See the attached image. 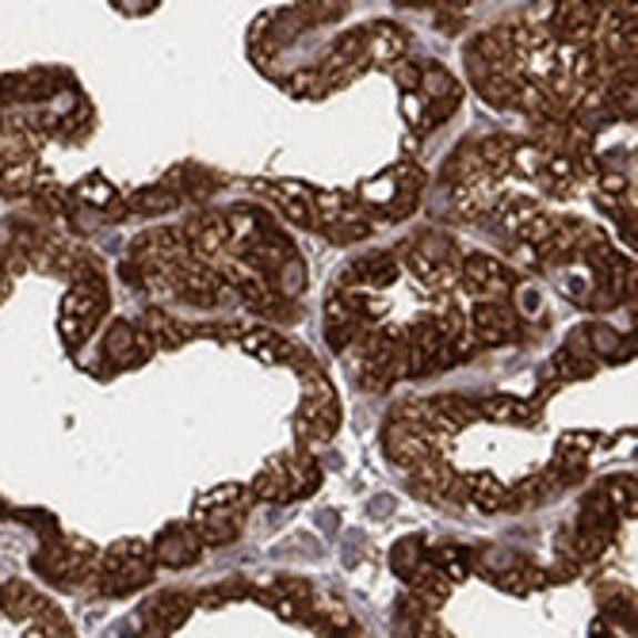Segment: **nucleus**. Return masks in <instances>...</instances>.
I'll return each instance as SVG.
<instances>
[{
    "instance_id": "nucleus-48",
    "label": "nucleus",
    "mask_w": 638,
    "mask_h": 638,
    "mask_svg": "<svg viewBox=\"0 0 638 638\" xmlns=\"http://www.w3.org/2000/svg\"><path fill=\"white\" fill-rule=\"evenodd\" d=\"M8 295H12V275H8L4 269H0V303H4Z\"/></svg>"
},
{
    "instance_id": "nucleus-36",
    "label": "nucleus",
    "mask_w": 638,
    "mask_h": 638,
    "mask_svg": "<svg viewBox=\"0 0 638 638\" xmlns=\"http://www.w3.org/2000/svg\"><path fill=\"white\" fill-rule=\"evenodd\" d=\"M222 184V176H214L211 169H200V165H180L176 172H169V188L180 195H188V200H211L214 188Z\"/></svg>"
},
{
    "instance_id": "nucleus-4",
    "label": "nucleus",
    "mask_w": 638,
    "mask_h": 638,
    "mask_svg": "<svg viewBox=\"0 0 638 638\" xmlns=\"http://www.w3.org/2000/svg\"><path fill=\"white\" fill-rule=\"evenodd\" d=\"M108 314V280H103L100 264L89 261L81 272H77L73 287L62 298V314H58V333H62L65 344H84L92 336V330L103 322Z\"/></svg>"
},
{
    "instance_id": "nucleus-27",
    "label": "nucleus",
    "mask_w": 638,
    "mask_h": 638,
    "mask_svg": "<svg viewBox=\"0 0 638 638\" xmlns=\"http://www.w3.org/2000/svg\"><path fill=\"white\" fill-rule=\"evenodd\" d=\"M195 600L188 597V593H158V597H150L142 605V611H138V624H150L158 627V631H172V627H180L188 616H192Z\"/></svg>"
},
{
    "instance_id": "nucleus-19",
    "label": "nucleus",
    "mask_w": 638,
    "mask_h": 638,
    "mask_svg": "<svg viewBox=\"0 0 638 638\" xmlns=\"http://www.w3.org/2000/svg\"><path fill=\"white\" fill-rule=\"evenodd\" d=\"M474 325V341L486 344V348H497V344H508L520 336V310L513 303H478L470 314Z\"/></svg>"
},
{
    "instance_id": "nucleus-15",
    "label": "nucleus",
    "mask_w": 638,
    "mask_h": 638,
    "mask_svg": "<svg viewBox=\"0 0 638 638\" xmlns=\"http://www.w3.org/2000/svg\"><path fill=\"white\" fill-rule=\"evenodd\" d=\"M153 344L145 341L142 330H134L131 322H111L108 333H103V344H100V364L108 371H131V367H142L150 359Z\"/></svg>"
},
{
    "instance_id": "nucleus-10",
    "label": "nucleus",
    "mask_w": 638,
    "mask_h": 638,
    "mask_svg": "<svg viewBox=\"0 0 638 638\" xmlns=\"http://www.w3.org/2000/svg\"><path fill=\"white\" fill-rule=\"evenodd\" d=\"M153 566L158 563H153L150 543L123 539L97 563V577H92V585L108 593V597H126V593H134V589H142V585L153 581Z\"/></svg>"
},
{
    "instance_id": "nucleus-41",
    "label": "nucleus",
    "mask_w": 638,
    "mask_h": 638,
    "mask_svg": "<svg viewBox=\"0 0 638 638\" xmlns=\"http://www.w3.org/2000/svg\"><path fill=\"white\" fill-rule=\"evenodd\" d=\"M176 192H172L169 184H158V188H142V192H131L123 200L126 214H145V219H153V214H169L172 206H176Z\"/></svg>"
},
{
    "instance_id": "nucleus-42",
    "label": "nucleus",
    "mask_w": 638,
    "mask_h": 638,
    "mask_svg": "<svg viewBox=\"0 0 638 638\" xmlns=\"http://www.w3.org/2000/svg\"><path fill=\"white\" fill-rule=\"evenodd\" d=\"M425 555H428V547H425V539H417V536H405L398 539L391 547V570L402 577V581H409L413 574L425 566Z\"/></svg>"
},
{
    "instance_id": "nucleus-26",
    "label": "nucleus",
    "mask_w": 638,
    "mask_h": 638,
    "mask_svg": "<svg viewBox=\"0 0 638 638\" xmlns=\"http://www.w3.org/2000/svg\"><path fill=\"white\" fill-rule=\"evenodd\" d=\"M497 200H502V192H497L494 176H478V180H467V184L452 188L455 214H459V219H467V222H478V219H486V214H494Z\"/></svg>"
},
{
    "instance_id": "nucleus-1",
    "label": "nucleus",
    "mask_w": 638,
    "mask_h": 638,
    "mask_svg": "<svg viewBox=\"0 0 638 638\" xmlns=\"http://www.w3.org/2000/svg\"><path fill=\"white\" fill-rule=\"evenodd\" d=\"M291 364L298 367V378H303V402H298V413H295V436H298V447L310 452V447L330 444L333 439L336 425H341V402H336L333 383L322 375L317 359L298 348V344H295Z\"/></svg>"
},
{
    "instance_id": "nucleus-9",
    "label": "nucleus",
    "mask_w": 638,
    "mask_h": 638,
    "mask_svg": "<svg viewBox=\"0 0 638 638\" xmlns=\"http://www.w3.org/2000/svg\"><path fill=\"white\" fill-rule=\"evenodd\" d=\"M97 547L89 539H77V536H58L50 547L39 550L34 558V570L47 577L50 585L65 593H81L84 585L97 577Z\"/></svg>"
},
{
    "instance_id": "nucleus-3",
    "label": "nucleus",
    "mask_w": 638,
    "mask_h": 638,
    "mask_svg": "<svg viewBox=\"0 0 638 638\" xmlns=\"http://www.w3.org/2000/svg\"><path fill=\"white\" fill-rule=\"evenodd\" d=\"M356 378L371 394H383L394 386V378L409 375V348H405L402 330H367L356 341Z\"/></svg>"
},
{
    "instance_id": "nucleus-24",
    "label": "nucleus",
    "mask_w": 638,
    "mask_h": 638,
    "mask_svg": "<svg viewBox=\"0 0 638 638\" xmlns=\"http://www.w3.org/2000/svg\"><path fill=\"white\" fill-rule=\"evenodd\" d=\"M269 200L280 206L283 219L295 222L303 230H317L314 219V192L306 184H291V180H269V184H256Z\"/></svg>"
},
{
    "instance_id": "nucleus-35",
    "label": "nucleus",
    "mask_w": 638,
    "mask_h": 638,
    "mask_svg": "<svg viewBox=\"0 0 638 638\" xmlns=\"http://www.w3.org/2000/svg\"><path fill=\"white\" fill-rule=\"evenodd\" d=\"M478 413L486 421H497V425H528V421L539 417V409L524 398H513V394H489L486 402H474Z\"/></svg>"
},
{
    "instance_id": "nucleus-22",
    "label": "nucleus",
    "mask_w": 638,
    "mask_h": 638,
    "mask_svg": "<svg viewBox=\"0 0 638 638\" xmlns=\"http://www.w3.org/2000/svg\"><path fill=\"white\" fill-rule=\"evenodd\" d=\"M150 550H153V563L172 566V570H184V566L200 563L203 543L192 531V524H169V528L150 543Z\"/></svg>"
},
{
    "instance_id": "nucleus-34",
    "label": "nucleus",
    "mask_w": 638,
    "mask_h": 638,
    "mask_svg": "<svg viewBox=\"0 0 638 638\" xmlns=\"http://www.w3.org/2000/svg\"><path fill=\"white\" fill-rule=\"evenodd\" d=\"M463 497H467L478 513H502L508 489L497 474L482 470V474H467V478H463Z\"/></svg>"
},
{
    "instance_id": "nucleus-29",
    "label": "nucleus",
    "mask_w": 638,
    "mask_h": 638,
    "mask_svg": "<svg viewBox=\"0 0 638 638\" xmlns=\"http://www.w3.org/2000/svg\"><path fill=\"white\" fill-rule=\"evenodd\" d=\"M555 494H563V486H558L555 478H550V470L543 467L536 474H528V478H520L513 489H508L505 497V508H513V513H528V508H539L547 505Z\"/></svg>"
},
{
    "instance_id": "nucleus-38",
    "label": "nucleus",
    "mask_w": 638,
    "mask_h": 638,
    "mask_svg": "<svg viewBox=\"0 0 638 638\" xmlns=\"http://www.w3.org/2000/svg\"><path fill=\"white\" fill-rule=\"evenodd\" d=\"M428 563H433V570L444 577L447 585H459L463 577L474 570V550L455 547V543H444V547L428 550Z\"/></svg>"
},
{
    "instance_id": "nucleus-12",
    "label": "nucleus",
    "mask_w": 638,
    "mask_h": 638,
    "mask_svg": "<svg viewBox=\"0 0 638 638\" xmlns=\"http://www.w3.org/2000/svg\"><path fill=\"white\" fill-rule=\"evenodd\" d=\"M383 447H386V455L398 463V467L413 470L417 463H425V459H433V455L444 452L447 439H439V436L428 433V428L413 425L409 417L394 413V417L386 421V428H383Z\"/></svg>"
},
{
    "instance_id": "nucleus-11",
    "label": "nucleus",
    "mask_w": 638,
    "mask_h": 638,
    "mask_svg": "<svg viewBox=\"0 0 638 638\" xmlns=\"http://www.w3.org/2000/svg\"><path fill=\"white\" fill-rule=\"evenodd\" d=\"M474 570L486 577V581H494L497 589H513V593H531L550 581V574H543L536 563H528V558L508 547L474 550Z\"/></svg>"
},
{
    "instance_id": "nucleus-49",
    "label": "nucleus",
    "mask_w": 638,
    "mask_h": 638,
    "mask_svg": "<svg viewBox=\"0 0 638 638\" xmlns=\"http://www.w3.org/2000/svg\"><path fill=\"white\" fill-rule=\"evenodd\" d=\"M593 638H616V635L608 631V624H597V627H593Z\"/></svg>"
},
{
    "instance_id": "nucleus-7",
    "label": "nucleus",
    "mask_w": 638,
    "mask_h": 638,
    "mask_svg": "<svg viewBox=\"0 0 638 638\" xmlns=\"http://www.w3.org/2000/svg\"><path fill=\"white\" fill-rule=\"evenodd\" d=\"M425 192V169L417 161H398L394 169L371 176L367 184H359V206L378 211L386 219H409Z\"/></svg>"
},
{
    "instance_id": "nucleus-23",
    "label": "nucleus",
    "mask_w": 638,
    "mask_h": 638,
    "mask_svg": "<svg viewBox=\"0 0 638 638\" xmlns=\"http://www.w3.org/2000/svg\"><path fill=\"white\" fill-rule=\"evenodd\" d=\"M413 489H417L421 497H428V502H463V478L452 470V463L439 459V455H433V459L417 463L409 474Z\"/></svg>"
},
{
    "instance_id": "nucleus-31",
    "label": "nucleus",
    "mask_w": 638,
    "mask_h": 638,
    "mask_svg": "<svg viewBox=\"0 0 638 638\" xmlns=\"http://www.w3.org/2000/svg\"><path fill=\"white\" fill-rule=\"evenodd\" d=\"M142 333L153 348H180V344H188L195 336V325L176 322L172 314L153 306V310H145V317H142Z\"/></svg>"
},
{
    "instance_id": "nucleus-47",
    "label": "nucleus",
    "mask_w": 638,
    "mask_h": 638,
    "mask_svg": "<svg viewBox=\"0 0 638 638\" xmlns=\"http://www.w3.org/2000/svg\"><path fill=\"white\" fill-rule=\"evenodd\" d=\"M417 638H455V635H447L433 616H425V619H421V627H417Z\"/></svg>"
},
{
    "instance_id": "nucleus-2",
    "label": "nucleus",
    "mask_w": 638,
    "mask_h": 638,
    "mask_svg": "<svg viewBox=\"0 0 638 638\" xmlns=\"http://www.w3.org/2000/svg\"><path fill=\"white\" fill-rule=\"evenodd\" d=\"M42 145L39 119L28 115H0V195L16 200V195L34 192V153Z\"/></svg>"
},
{
    "instance_id": "nucleus-5",
    "label": "nucleus",
    "mask_w": 638,
    "mask_h": 638,
    "mask_svg": "<svg viewBox=\"0 0 638 638\" xmlns=\"http://www.w3.org/2000/svg\"><path fill=\"white\" fill-rule=\"evenodd\" d=\"M317 482H322V470H317V463L310 459V452L291 447V452H280L264 463L261 474L253 478V486H249V494H253V502L283 505V502L310 497L317 489Z\"/></svg>"
},
{
    "instance_id": "nucleus-40",
    "label": "nucleus",
    "mask_w": 638,
    "mask_h": 638,
    "mask_svg": "<svg viewBox=\"0 0 638 638\" xmlns=\"http://www.w3.org/2000/svg\"><path fill=\"white\" fill-rule=\"evenodd\" d=\"M600 600V611H605L608 624H619V627H631L635 631V593L624 589V585H605L597 593Z\"/></svg>"
},
{
    "instance_id": "nucleus-13",
    "label": "nucleus",
    "mask_w": 638,
    "mask_h": 638,
    "mask_svg": "<svg viewBox=\"0 0 638 638\" xmlns=\"http://www.w3.org/2000/svg\"><path fill=\"white\" fill-rule=\"evenodd\" d=\"M459 283L478 303H505V298L516 295V287H520L516 272L489 253H470L467 261L459 264Z\"/></svg>"
},
{
    "instance_id": "nucleus-20",
    "label": "nucleus",
    "mask_w": 638,
    "mask_h": 638,
    "mask_svg": "<svg viewBox=\"0 0 638 638\" xmlns=\"http://www.w3.org/2000/svg\"><path fill=\"white\" fill-rule=\"evenodd\" d=\"M180 237H184L188 253H192L195 261L230 253V222H226V214H211V211L195 214V219L180 230Z\"/></svg>"
},
{
    "instance_id": "nucleus-17",
    "label": "nucleus",
    "mask_w": 638,
    "mask_h": 638,
    "mask_svg": "<svg viewBox=\"0 0 638 638\" xmlns=\"http://www.w3.org/2000/svg\"><path fill=\"white\" fill-rule=\"evenodd\" d=\"M597 23H600L597 4H581V0H570V4H555V16H550L547 31H550V39H558V47L585 50V47H593Z\"/></svg>"
},
{
    "instance_id": "nucleus-18",
    "label": "nucleus",
    "mask_w": 638,
    "mask_h": 638,
    "mask_svg": "<svg viewBox=\"0 0 638 638\" xmlns=\"http://www.w3.org/2000/svg\"><path fill=\"white\" fill-rule=\"evenodd\" d=\"M261 600L280 619H287V624H310V619H317L314 589H310L306 581H298V577H275L272 589L261 593Z\"/></svg>"
},
{
    "instance_id": "nucleus-30",
    "label": "nucleus",
    "mask_w": 638,
    "mask_h": 638,
    "mask_svg": "<svg viewBox=\"0 0 638 638\" xmlns=\"http://www.w3.org/2000/svg\"><path fill=\"white\" fill-rule=\"evenodd\" d=\"M581 333H585V344H589V352H593L597 364H624L627 356H635V344L605 322L581 325Z\"/></svg>"
},
{
    "instance_id": "nucleus-16",
    "label": "nucleus",
    "mask_w": 638,
    "mask_h": 638,
    "mask_svg": "<svg viewBox=\"0 0 638 638\" xmlns=\"http://www.w3.org/2000/svg\"><path fill=\"white\" fill-rule=\"evenodd\" d=\"M69 81L62 69H28V73L0 77V108L12 103H47L58 97V89Z\"/></svg>"
},
{
    "instance_id": "nucleus-46",
    "label": "nucleus",
    "mask_w": 638,
    "mask_h": 638,
    "mask_svg": "<svg viewBox=\"0 0 638 638\" xmlns=\"http://www.w3.org/2000/svg\"><path fill=\"white\" fill-rule=\"evenodd\" d=\"M28 638H73V635H69L65 619L58 616L54 608H47V611H39V616L28 619Z\"/></svg>"
},
{
    "instance_id": "nucleus-21",
    "label": "nucleus",
    "mask_w": 638,
    "mask_h": 638,
    "mask_svg": "<svg viewBox=\"0 0 638 638\" xmlns=\"http://www.w3.org/2000/svg\"><path fill=\"white\" fill-rule=\"evenodd\" d=\"M597 447V436L593 433H566L555 447V459H550V478L558 486H577L585 478V463H589V452Z\"/></svg>"
},
{
    "instance_id": "nucleus-32",
    "label": "nucleus",
    "mask_w": 638,
    "mask_h": 638,
    "mask_svg": "<svg viewBox=\"0 0 638 638\" xmlns=\"http://www.w3.org/2000/svg\"><path fill=\"white\" fill-rule=\"evenodd\" d=\"M241 348L249 352V356L264 359V364H291V356H295V344L287 341V336H280L269 325H261V330H245L237 336Z\"/></svg>"
},
{
    "instance_id": "nucleus-43",
    "label": "nucleus",
    "mask_w": 638,
    "mask_h": 638,
    "mask_svg": "<svg viewBox=\"0 0 638 638\" xmlns=\"http://www.w3.org/2000/svg\"><path fill=\"white\" fill-rule=\"evenodd\" d=\"M322 234L330 237V241H336V245H352V241H364L371 234V222L364 219V214H356L348 206L344 214H336L330 226H322Z\"/></svg>"
},
{
    "instance_id": "nucleus-14",
    "label": "nucleus",
    "mask_w": 638,
    "mask_h": 638,
    "mask_svg": "<svg viewBox=\"0 0 638 638\" xmlns=\"http://www.w3.org/2000/svg\"><path fill=\"white\" fill-rule=\"evenodd\" d=\"M169 291L188 306H214L226 291V280L211 269V264L184 256L169 269Z\"/></svg>"
},
{
    "instance_id": "nucleus-6",
    "label": "nucleus",
    "mask_w": 638,
    "mask_h": 638,
    "mask_svg": "<svg viewBox=\"0 0 638 638\" xmlns=\"http://www.w3.org/2000/svg\"><path fill=\"white\" fill-rule=\"evenodd\" d=\"M249 508H253L249 486H219L195 502L192 531L200 536L203 547H226V543L241 536V524H245Z\"/></svg>"
},
{
    "instance_id": "nucleus-45",
    "label": "nucleus",
    "mask_w": 638,
    "mask_h": 638,
    "mask_svg": "<svg viewBox=\"0 0 638 638\" xmlns=\"http://www.w3.org/2000/svg\"><path fill=\"white\" fill-rule=\"evenodd\" d=\"M605 497H608V505L616 508V516L619 520H627V516H635V478H611L605 482Z\"/></svg>"
},
{
    "instance_id": "nucleus-44",
    "label": "nucleus",
    "mask_w": 638,
    "mask_h": 638,
    "mask_svg": "<svg viewBox=\"0 0 638 638\" xmlns=\"http://www.w3.org/2000/svg\"><path fill=\"white\" fill-rule=\"evenodd\" d=\"M269 287L275 291V295H283V298L303 295V291H306V264H303V256H291V261L283 264V269L269 280Z\"/></svg>"
},
{
    "instance_id": "nucleus-33",
    "label": "nucleus",
    "mask_w": 638,
    "mask_h": 638,
    "mask_svg": "<svg viewBox=\"0 0 638 638\" xmlns=\"http://www.w3.org/2000/svg\"><path fill=\"white\" fill-rule=\"evenodd\" d=\"M367 34H371V47H367L371 62L398 65L405 58V50H409V34H405L398 23H371Z\"/></svg>"
},
{
    "instance_id": "nucleus-25",
    "label": "nucleus",
    "mask_w": 638,
    "mask_h": 638,
    "mask_svg": "<svg viewBox=\"0 0 638 638\" xmlns=\"http://www.w3.org/2000/svg\"><path fill=\"white\" fill-rule=\"evenodd\" d=\"M398 256L394 253H371V256H359L344 269V287H359V291H375V287H391L398 280Z\"/></svg>"
},
{
    "instance_id": "nucleus-39",
    "label": "nucleus",
    "mask_w": 638,
    "mask_h": 638,
    "mask_svg": "<svg viewBox=\"0 0 638 638\" xmlns=\"http://www.w3.org/2000/svg\"><path fill=\"white\" fill-rule=\"evenodd\" d=\"M536 180L547 188L550 195H570L574 184L581 180V172H577L566 158H550V153H543V161L536 169Z\"/></svg>"
},
{
    "instance_id": "nucleus-28",
    "label": "nucleus",
    "mask_w": 638,
    "mask_h": 638,
    "mask_svg": "<svg viewBox=\"0 0 638 638\" xmlns=\"http://www.w3.org/2000/svg\"><path fill=\"white\" fill-rule=\"evenodd\" d=\"M359 333H367V325L359 322V314L352 310V303L344 298V291H336L330 298V310H325V341H330L333 352L352 348Z\"/></svg>"
},
{
    "instance_id": "nucleus-8",
    "label": "nucleus",
    "mask_w": 638,
    "mask_h": 638,
    "mask_svg": "<svg viewBox=\"0 0 638 638\" xmlns=\"http://www.w3.org/2000/svg\"><path fill=\"white\" fill-rule=\"evenodd\" d=\"M409 264V272L425 283L428 295H447V291L459 283V253H455L452 237L439 234V230H421L398 249Z\"/></svg>"
},
{
    "instance_id": "nucleus-37",
    "label": "nucleus",
    "mask_w": 638,
    "mask_h": 638,
    "mask_svg": "<svg viewBox=\"0 0 638 638\" xmlns=\"http://www.w3.org/2000/svg\"><path fill=\"white\" fill-rule=\"evenodd\" d=\"M73 200H81V203L97 206V211L111 214V219H123V214H126V206H123V200H119V192L108 184V180L100 176V172H92V176H84L81 184L73 188Z\"/></svg>"
}]
</instances>
